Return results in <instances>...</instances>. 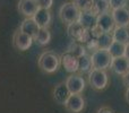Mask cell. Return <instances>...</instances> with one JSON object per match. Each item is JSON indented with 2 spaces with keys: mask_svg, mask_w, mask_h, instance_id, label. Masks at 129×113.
<instances>
[{
  "mask_svg": "<svg viewBox=\"0 0 129 113\" xmlns=\"http://www.w3.org/2000/svg\"><path fill=\"white\" fill-rule=\"evenodd\" d=\"M33 19L40 26V28H48L52 22V15L50 13V9L39 8L33 15Z\"/></svg>",
  "mask_w": 129,
  "mask_h": 113,
  "instance_id": "cell-13",
  "label": "cell"
},
{
  "mask_svg": "<svg viewBox=\"0 0 129 113\" xmlns=\"http://www.w3.org/2000/svg\"><path fill=\"white\" fill-rule=\"evenodd\" d=\"M96 40H98L99 49H104V50L109 49L110 45L113 42L112 33H108V32H103L100 35H98L96 36Z\"/></svg>",
  "mask_w": 129,
  "mask_h": 113,
  "instance_id": "cell-21",
  "label": "cell"
},
{
  "mask_svg": "<svg viewBox=\"0 0 129 113\" xmlns=\"http://www.w3.org/2000/svg\"><path fill=\"white\" fill-rule=\"evenodd\" d=\"M39 8H44V9H50L53 5V0H36Z\"/></svg>",
  "mask_w": 129,
  "mask_h": 113,
  "instance_id": "cell-27",
  "label": "cell"
},
{
  "mask_svg": "<svg viewBox=\"0 0 129 113\" xmlns=\"http://www.w3.org/2000/svg\"><path fill=\"white\" fill-rule=\"evenodd\" d=\"M110 69L116 75L123 76L129 70V60L126 57L113 58L111 62V66H110Z\"/></svg>",
  "mask_w": 129,
  "mask_h": 113,
  "instance_id": "cell-14",
  "label": "cell"
},
{
  "mask_svg": "<svg viewBox=\"0 0 129 113\" xmlns=\"http://www.w3.org/2000/svg\"><path fill=\"white\" fill-rule=\"evenodd\" d=\"M92 69H93V66H92L91 56L85 53L84 56L78 58V71L80 73H88Z\"/></svg>",
  "mask_w": 129,
  "mask_h": 113,
  "instance_id": "cell-19",
  "label": "cell"
},
{
  "mask_svg": "<svg viewBox=\"0 0 129 113\" xmlns=\"http://www.w3.org/2000/svg\"><path fill=\"white\" fill-rule=\"evenodd\" d=\"M67 51L73 53L74 56H76L77 58H79V57L84 56V54L86 53V48H85L82 43H78V42H76V41H73V42L69 44Z\"/></svg>",
  "mask_w": 129,
  "mask_h": 113,
  "instance_id": "cell-24",
  "label": "cell"
},
{
  "mask_svg": "<svg viewBox=\"0 0 129 113\" xmlns=\"http://www.w3.org/2000/svg\"><path fill=\"white\" fill-rule=\"evenodd\" d=\"M93 1L94 0H74V4L80 11H84L93 9Z\"/></svg>",
  "mask_w": 129,
  "mask_h": 113,
  "instance_id": "cell-25",
  "label": "cell"
},
{
  "mask_svg": "<svg viewBox=\"0 0 129 113\" xmlns=\"http://www.w3.org/2000/svg\"><path fill=\"white\" fill-rule=\"evenodd\" d=\"M67 32H68V36L71 40L76 41V42H78V43H82V44H86V42L92 36L91 31L86 29L78 22H74V23L68 24Z\"/></svg>",
  "mask_w": 129,
  "mask_h": 113,
  "instance_id": "cell-2",
  "label": "cell"
},
{
  "mask_svg": "<svg viewBox=\"0 0 129 113\" xmlns=\"http://www.w3.org/2000/svg\"><path fill=\"white\" fill-rule=\"evenodd\" d=\"M122 82L126 87H129V70L122 76Z\"/></svg>",
  "mask_w": 129,
  "mask_h": 113,
  "instance_id": "cell-28",
  "label": "cell"
},
{
  "mask_svg": "<svg viewBox=\"0 0 129 113\" xmlns=\"http://www.w3.org/2000/svg\"><path fill=\"white\" fill-rule=\"evenodd\" d=\"M128 1H129V0H128Z\"/></svg>",
  "mask_w": 129,
  "mask_h": 113,
  "instance_id": "cell-32",
  "label": "cell"
},
{
  "mask_svg": "<svg viewBox=\"0 0 129 113\" xmlns=\"http://www.w3.org/2000/svg\"><path fill=\"white\" fill-rule=\"evenodd\" d=\"M38 64L42 71L47 73H53L59 69L60 66V58L54 52L45 51L39 58Z\"/></svg>",
  "mask_w": 129,
  "mask_h": 113,
  "instance_id": "cell-1",
  "label": "cell"
},
{
  "mask_svg": "<svg viewBox=\"0 0 129 113\" xmlns=\"http://www.w3.org/2000/svg\"><path fill=\"white\" fill-rule=\"evenodd\" d=\"M33 41H34L33 37L23 33L20 29L15 32L14 37H13L14 47L17 50H19V51H26V50H28L32 47V44H33Z\"/></svg>",
  "mask_w": 129,
  "mask_h": 113,
  "instance_id": "cell-9",
  "label": "cell"
},
{
  "mask_svg": "<svg viewBox=\"0 0 129 113\" xmlns=\"http://www.w3.org/2000/svg\"><path fill=\"white\" fill-rule=\"evenodd\" d=\"M110 9H116L121 8V7H126L128 4V0H109Z\"/></svg>",
  "mask_w": 129,
  "mask_h": 113,
  "instance_id": "cell-26",
  "label": "cell"
},
{
  "mask_svg": "<svg viewBox=\"0 0 129 113\" xmlns=\"http://www.w3.org/2000/svg\"><path fill=\"white\" fill-rule=\"evenodd\" d=\"M111 15L116 26L129 27V9L127 7L111 9Z\"/></svg>",
  "mask_w": 129,
  "mask_h": 113,
  "instance_id": "cell-12",
  "label": "cell"
},
{
  "mask_svg": "<svg viewBox=\"0 0 129 113\" xmlns=\"http://www.w3.org/2000/svg\"><path fill=\"white\" fill-rule=\"evenodd\" d=\"M79 13L80 10L74 4V1L64 2L59 9V18L64 24H70V23L77 22Z\"/></svg>",
  "mask_w": 129,
  "mask_h": 113,
  "instance_id": "cell-5",
  "label": "cell"
},
{
  "mask_svg": "<svg viewBox=\"0 0 129 113\" xmlns=\"http://www.w3.org/2000/svg\"><path fill=\"white\" fill-rule=\"evenodd\" d=\"M112 58H118V57H125V51H126V44L120 42L113 41L110 48L108 49Z\"/></svg>",
  "mask_w": 129,
  "mask_h": 113,
  "instance_id": "cell-22",
  "label": "cell"
},
{
  "mask_svg": "<svg viewBox=\"0 0 129 113\" xmlns=\"http://www.w3.org/2000/svg\"><path fill=\"white\" fill-rule=\"evenodd\" d=\"M88 83L92 88L96 91H103L107 88L109 84V77L105 70L103 69H95L93 68L88 72Z\"/></svg>",
  "mask_w": 129,
  "mask_h": 113,
  "instance_id": "cell-3",
  "label": "cell"
},
{
  "mask_svg": "<svg viewBox=\"0 0 129 113\" xmlns=\"http://www.w3.org/2000/svg\"><path fill=\"white\" fill-rule=\"evenodd\" d=\"M64 107L70 113H80L85 107V100L82 94H70L64 103Z\"/></svg>",
  "mask_w": 129,
  "mask_h": 113,
  "instance_id": "cell-8",
  "label": "cell"
},
{
  "mask_svg": "<svg viewBox=\"0 0 129 113\" xmlns=\"http://www.w3.org/2000/svg\"><path fill=\"white\" fill-rule=\"evenodd\" d=\"M64 84L70 94H82L86 86L84 77L82 75H76V73H71L66 79Z\"/></svg>",
  "mask_w": 129,
  "mask_h": 113,
  "instance_id": "cell-6",
  "label": "cell"
},
{
  "mask_svg": "<svg viewBox=\"0 0 129 113\" xmlns=\"http://www.w3.org/2000/svg\"><path fill=\"white\" fill-rule=\"evenodd\" d=\"M125 98L129 104V87H127V89H126V92H125Z\"/></svg>",
  "mask_w": 129,
  "mask_h": 113,
  "instance_id": "cell-30",
  "label": "cell"
},
{
  "mask_svg": "<svg viewBox=\"0 0 129 113\" xmlns=\"http://www.w3.org/2000/svg\"><path fill=\"white\" fill-rule=\"evenodd\" d=\"M19 29L23 32V33L29 35L31 37H35V35L38 34L39 29H40V26L35 23V20L33 19V17H26L24 20L22 22L19 26Z\"/></svg>",
  "mask_w": 129,
  "mask_h": 113,
  "instance_id": "cell-16",
  "label": "cell"
},
{
  "mask_svg": "<svg viewBox=\"0 0 129 113\" xmlns=\"http://www.w3.org/2000/svg\"><path fill=\"white\" fill-rule=\"evenodd\" d=\"M111 33H112L113 41L123 43V44H126V45L129 43V27L116 26Z\"/></svg>",
  "mask_w": 129,
  "mask_h": 113,
  "instance_id": "cell-18",
  "label": "cell"
},
{
  "mask_svg": "<svg viewBox=\"0 0 129 113\" xmlns=\"http://www.w3.org/2000/svg\"><path fill=\"white\" fill-rule=\"evenodd\" d=\"M60 64L69 73H75L78 71V58L68 51L60 57Z\"/></svg>",
  "mask_w": 129,
  "mask_h": 113,
  "instance_id": "cell-10",
  "label": "cell"
},
{
  "mask_svg": "<svg viewBox=\"0 0 129 113\" xmlns=\"http://www.w3.org/2000/svg\"><path fill=\"white\" fill-rule=\"evenodd\" d=\"M114 27H116V24H114V20L110 11L98 15V22H96V26L94 27V29H96L99 33H103V32L111 33Z\"/></svg>",
  "mask_w": 129,
  "mask_h": 113,
  "instance_id": "cell-7",
  "label": "cell"
},
{
  "mask_svg": "<svg viewBox=\"0 0 129 113\" xmlns=\"http://www.w3.org/2000/svg\"><path fill=\"white\" fill-rule=\"evenodd\" d=\"M77 22L80 25L85 27L86 29H93L96 26V22H98V15L94 13L93 10H84L80 11L79 16H78Z\"/></svg>",
  "mask_w": 129,
  "mask_h": 113,
  "instance_id": "cell-11",
  "label": "cell"
},
{
  "mask_svg": "<svg viewBox=\"0 0 129 113\" xmlns=\"http://www.w3.org/2000/svg\"><path fill=\"white\" fill-rule=\"evenodd\" d=\"M39 45L44 47V45L49 44L51 41V33L49 32L48 28H40L38 32V34L35 35V37L33 39Z\"/></svg>",
  "mask_w": 129,
  "mask_h": 113,
  "instance_id": "cell-20",
  "label": "cell"
},
{
  "mask_svg": "<svg viewBox=\"0 0 129 113\" xmlns=\"http://www.w3.org/2000/svg\"><path fill=\"white\" fill-rule=\"evenodd\" d=\"M92 10H93L96 15H101V14L108 13V11L110 10L109 0H94L93 9H92Z\"/></svg>",
  "mask_w": 129,
  "mask_h": 113,
  "instance_id": "cell-23",
  "label": "cell"
},
{
  "mask_svg": "<svg viewBox=\"0 0 129 113\" xmlns=\"http://www.w3.org/2000/svg\"><path fill=\"white\" fill-rule=\"evenodd\" d=\"M38 9L36 0H19L18 2V11L25 17H33Z\"/></svg>",
  "mask_w": 129,
  "mask_h": 113,
  "instance_id": "cell-15",
  "label": "cell"
},
{
  "mask_svg": "<svg viewBox=\"0 0 129 113\" xmlns=\"http://www.w3.org/2000/svg\"><path fill=\"white\" fill-rule=\"evenodd\" d=\"M112 56L108 50L104 49H98L95 51L92 52L91 60H92V66L95 69H103L107 70L110 68L112 62Z\"/></svg>",
  "mask_w": 129,
  "mask_h": 113,
  "instance_id": "cell-4",
  "label": "cell"
},
{
  "mask_svg": "<svg viewBox=\"0 0 129 113\" xmlns=\"http://www.w3.org/2000/svg\"><path fill=\"white\" fill-rule=\"evenodd\" d=\"M98 113H114L113 111H112L110 107H108V106H103V107H101V109H99V111Z\"/></svg>",
  "mask_w": 129,
  "mask_h": 113,
  "instance_id": "cell-29",
  "label": "cell"
},
{
  "mask_svg": "<svg viewBox=\"0 0 129 113\" xmlns=\"http://www.w3.org/2000/svg\"><path fill=\"white\" fill-rule=\"evenodd\" d=\"M70 93H69L68 88H67L66 84L64 83H60L58 84L53 89V100L56 101L58 104L60 105H64L67 98L69 97Z\"/></svg>",
  "mask_w": 129,
  "mask_h": 113,
  "instance_id": "cell-17",
  "label": "cell"
},
{
  "mask_svg": "<svg viewBox=\"0 0 129 113\" xmlns=\"http://www.w3.org/2000/svg\"><path fill=\"white\" fill-rule=\"evenodd\" d=\"M125 57L129 60V43L126 45V51H125Z\"/></svg>",
  "mask_w": 129,
  "mask_h": 113,
  "instance_id": "cell-31",
  "label": "cell"
}]
</instances>
